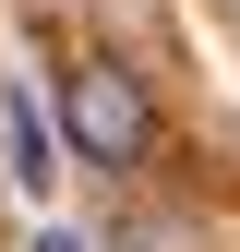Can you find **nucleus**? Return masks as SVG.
Here are the masks:
<instances>
[{
    "instance_id": "f03ea898",
    "label": "nucleus",
    "mask_w": 240,
    "mask_h": 252,
    "mask_svg": "<svg viewBox=\"0 0 240 252\" xmlns=\"http://www.w3.org/2000/svg\"><path fill=\"white\" fill-rule=\"evenodd\" d=\"M0 156H12V180H24V192H48V120H36V96H12V84H0Z\"/></svg>"
},
{
    "instance_id": "f257e3e1",
    "label": "nucleus",
    "mask_w": 240,
    "mask_h": 252,
    "mask_svg": "<svg viewBox=\"0 0 240 252\" xmlns=\"http://www.w3.org/2000/svg\"><path fill=\"white\" fill-rule=\"evenodd\" d=\"M60 132H72L84 168H144V144H156L144 72H120V60H72V72H60Z\"/></svg>"
},
{
    "instance_id": "7ed1b4c3",
    "label": "nucleus",
    "mask_w": 240,
    "mask_h": 252,
    "mask_svg": "<svg viewBox=\"0 0 240 252\" xmlns=\"http://www.w3.org/2000/svg\"><path fill=\"white\" fill-rule=\"evenodd\" d=\"M36 252H84V240H60V228H48V240H36Z\"/></svg>"
}]
</instances>
